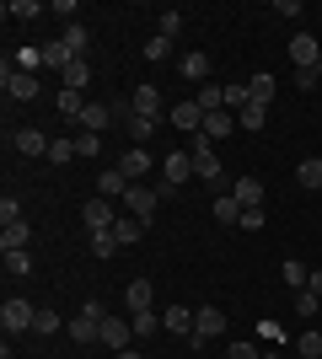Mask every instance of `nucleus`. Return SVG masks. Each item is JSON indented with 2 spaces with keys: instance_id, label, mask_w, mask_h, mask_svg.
I'll return each instance as SVG.
<instances>
[{
  "instance_id": "f257e3e1",
  "label": "nucleus",
  "mask_w": 322,
  "mask_h": 359,
  "mask_svg": "<svg viewBox=\"0 0 322 359\" xmlns=\"http://www.w3.org/2000/svg\"><path fill=\"white\" fill-rule=\"evenodd\" d=\"M32 322H38V306L22 295H11L6 306H0V327H6V338H16V332H32Z\"/></svg>"
},
{
  "instance_id": "f03ea898",
  "label": "nucleus",
  "mask_w": 322,
  "mask_h": 359,
  "mask_svg": "<svg viewBox=\"0 0 322 359\" xmlns=\"http://www.w3.org/2000/svg\"><path fill=\"white\" fill-rule=\"evenodd\" d=\"M102 306H81V311L76 316H70V327H65V332H70V338H76V344H102Z\"/></svg>"
},
{
  "instance_id": "7ed1b4c3",
  "label": "nucleus",
  "mask_w": 322,
  "mask_h": 359,
  "mask_svg": "<svg viewBox=\"0 0 322 359\" xmlns=\"http://www.w3.org/2000/svg\"><path fill=\"white\" fill-rule=\"evenodd\" d=\"M123 210L135 215L140 225H151V220H156V210H161V188H145V182H135V188L123 194Z\"/></svg>"
},
{
  "instance_id": "20e7f679",
  "label": "nucleus",
  "mask_w": 322,
  "mask_h": 359,
  "mask_svg": "<svg viewBox=\"0 0 322 359\" xmlns=\"http://www.w3.org/2000/svg\"><path fill=\"white\" fill-rule=\"evenodd\" d=\"M0 86H6V97H11V102H32V97H38V75L16 70V65L6 60V65H0Z\"/></svg>"
},
{
  "instance_id": "39448f33",
  "label": "nucleus",
  "mask_w": 322,
  "mask_h": 359,
  "mask_svg": "<svg viewBox=\"0 0 322 359\" xmlns=\"http://www.w3.org/2000/svg\"><path fill=\"white\" fill-rule=\"evenodd\" d=\"M220 332H226V311H220V306H199V311H194V338H188V344L204 348L210 338H220Z\"/></svg>"
},
{
  "instance_id": "423d86ee",
  "label": "nucleus",
  "mask_w": 322,
  "mask_h": 359,
  "mask_svg": "<svg viewBox=\"0 0 322 359\" xmlns=\"http://www.w3.org/2000/svg\"><path fill=\"white\" fill-rule=\"evenodd\" d=\"M188 156H194V177H220V156H215V145L204 135H194V150H188Z\"/></svg>"
},
{
  "instance_id": "0eeeda50",
  "label": "nucleus",
  "mask_w": 322,
  "mask_h": 359,
  "mask_svg": "<svg viewBox=\"0 0 322 359\" xmlns=\"http://www.w3.org/2000/svg\"><path fill=\"white\" fill-rule=\"evenodd\" d=\"M129 338H135V322H129V316H102V344L113 348V354H123Z\"/></svg>"
},
{
  "instance_id": "6e6552de",
  "label": "nucleus",
  "mask_w": 322,
  "mask_h": 359,
  "mask_svg": "<svg viewBox=\"0 0 322 359\" xmlns=\"http://www.w3.org/2000/svg\"><path fill=\"white\" fill-rule=\"evenodd\" d=\"M290 60H295V70H317L322 43L311 38V32H295V38H290Z\"/></svg>"
},
{
  "instance_id": "1a4fd4ad",
  "label": "nucleus",
  "mask_w": 322,
  "mask_h": 359,
  "mask_svg": "<svg viewBox=\"0 0 322 359\" xmlns=\"http://www.w3.org/2000/svg\"><path fill=\"white\" fill-rule=\"evenodd\" d=\"M119 172L129 182H145V177H151V150H145V145H129V150H123V161H119Z\"/></svg>"
},
{
  "instance_id": "9d476101",
  "label": "nucleus",
  "mask_w": 322,
  "mask_h": 359,
  "mask_svg": "<svg viewBox=\"0 0 322 359\" xmlns=\"http://www.w3.org/2000/svg\"><path fill=\"white\" fill-rule=\"evenodd\" d=\"M119 225V215H113V198H86V231H113Z\"/></svg>"
},
{
  "instance_id": "9b49d317",
  "label": "nucleus",
  "mask_w": 322,
  "mask_h": 359,
  "mask_svg": "<svg viewBox=\"0 0 322 359\" xmlns=\"http://www.w3.org/2000/svg\"><path fill=\"white\" fill-rule=\"evenodd\" d=\"M48 145H54V140H48L43 129H16V135H11L16 156H48Z\"/></svg>"
},
{
  "instance_id": "f8f14e48",
  "label": "nucleus",
  "mask_w": 322,
  "mask_h": 359,
  "mask_svg": "<svg viewBox=\"0 0 322 359\" xmlns=\"http://www.w3.org/2000/svg\"><path fill=\"white\" fill-rule=\"evenodd\" d=\"M167 118L177 123L183 135H199V129H204V107H199V102H177V107L167 113Z\"/></svg>"
},
{
  "instance_id": "ddd939ff",
  "label": "nucleus",
  "mask_w": 322,
  "mask_h": 359,
  "mask_svg": "<svg viewBox=\"0 0 322 359\" xmlns=\"http://www.w3.org/2000/svg\"><path fill=\"white\" fill-rule=\"evenodd\" d=\"M231 198H236L242 210H263V182L258 177H236L231 182Z\"/></svg>"
},
{
  "instance_id": "4468645a",
  "label": "nucleus",
  "mask_w": 322,
  "mask_h": 359,
  "mask_svg": "<svg viewBox=\"0 0 322 359\" xmlns=\"http://www.w3.org/2000/svg\"><path fill=\"white\" fill-rule=\"evenodd\" d=\"M27 241H32V225L27 220L0 225V252H27Z\"/></svg>"
},
{
  "instance_id": "2eb2a0df",
  "label": "nucleus",
  "mask_w": 322,
  "mask_h": 359,
  "mask_svg": "<svg viewBox=\"0 0 322 359\" xmlns=\"http://www.w3.org/2000/svg\"><path fill=\"white\" fill-rule=\"evenodd\" d=\"M129 188H135V182L123 177L119 166H107L102 177H97V198H123V194H129Z\"/></svg>"
},
{
  "instance_id": "dca6fc26",
  "label": "nucleus",
  "mask_w": 322,
  "mask_h": 359,
  "mask_svg": "<svg viewBox=\"0 0 322 359\" xmlns=\"http://www.w3.org/2000/svg\"><path fill=\"white\" fill-rule=\"evenodd\" d=\"M161 327L177 332V338H194V311H188V306H167V311H161Z\"/></svg>"
},
{
  "instance_id": "f3484780",
  "label": "nucleus",
  "mask_w": 322,
  "mask_h": 359,
  "mask_svg": "<svg viewBox=\"0 0 322 359\" xmlns=\"http://www.w3.org/2000/svg\"><path fill=\"white\" fill-rule=\"evenodd\" d=\"M38 48H43V65H48V70H60V75L76 65V54L65 48V38H48V43H38Z\"/></svg>"
},
{
  "instance_id": "a211bd4d",
  "label": "nucleus",
  "mask_w": 322,
  "mask_h": 359,
  "mask_svg": "<svg viewBox=\"0 0 322 359\" xmlns=\"http://www.w3.org/2000/svg\"><path fill=\"white\" fill-rule=\"evenodd\" d=\"M279 279H285V285H290L295 295H301V290L311 285V269L301 263V257H285V263H279Z\"/></svg>"
},
{
  "instance_id": "6ab92c4d",
  "label": "nucleus",
  "mask_w": 322,
  "mask_h": 359,
  "mask_svg": "<svg viewBox=\"0 0 322 359\" xmlns=\"http://www.w3.org/2000/svg\"><path fill=\"white\" fill-rule=\"evenodd\" d=\"M129 107H135V113H145V118H161V91H156L151 81H145V86H140L135 97H129Z\"/></svg>"
},
{
  "instance_id": "aec40b11",
  "label": "nucleus",
  "mask_w": 322,
  "mask_h": 359,
  "mask_svg": "<svg viewBox=\"0 0 322 359\" xmlns=\"http://www.w3.org/2000/svg\"><path fill=\"white\" fill-rule=\"evenodd\" d=\"M231 129H236V118H231L226 107H220V113H204V129H199V135H204V140L215 145V140H226Z\"/></svg>"
},
{
  "instance_id": "412c9836",
  "label": "nucleus",
  "mask_w": 322,
  "mask_h": 359,
  "mask_svg": "<svg viewBox=\"0 0 322 359\" xmlns=\"http://www.w3.org/2000/svg\"><path fill=\"white\" fill-rule=\"evenodd\" d=\"M60 38H65V48H70V54H76V60H86V54H92V32L81 27V22H70V27H65Z\"/></svg>"
},
{
  "instance_id": "4be33fe9",
  "label": "nucleus",
  "mask_w": 322,
  "mask_h": 359,
  "mask_svg": "<svg viewBox=\"0 0 322 359\" xmlns=\"http://www.w3.org/2000/svg\"><path fill=\"white\" fill-rule=\"evenodd\" d=\"M177 70H183V81H210V54H183V60H177Z\"/></svg>"
},
{
  "instance_id": "5701e85b",
  "label": "nucleus",
  "mask_w": 322,
  "mask_h": 359,
  "mask_svg": "<svg viewBox=\"0 0 322 359\" xmlns=\"http://www.w3.org/2000/svg\"><path fill=\"white\" fill-rule=\"evenodd\" d=\"M123 300H129V311H151V300H156L151 279H135V285L123 290Z\"/></svg>"
},
{
  "instance_id": "b1692460",
  "label": "nucleus",
  "mask_w": 322,
  "mask_h": 359,
  "mask_svg": "<svg viewBox=\"0 0 322 359\" xmlns=\"http://www.w3.org/2000/svg\"><path fill=\"white\" fill-rule=\"evenodd\" d=\"M11 65H16V70H27V75L48 70V65H43V48H32V43H22V48H16V54H11Z\"/></svg>"
},
{
  "instance_id": "393cba45",
  "label": "nucleus",
  "mask_w": 322,
  "mask_h": 359,
  "mask_svg": "<svg viewBox=\"0 0 322 359\" xmlns=\"http://www.w3.org/2000/svg\"><path fill=\"white\" fill-rule=\"evenodd\" d=\"M263 123H269V102H247L242 113H236V129H253V135H258Z\"/></svg>"
},
{
  "instance_id": "a878e982",
  "label": "nucleus",
  "mask_w": 322,
  "mask_h": 359,
  "mask_svg": "<svg viewBox=\"0 0 322 359\" xmlns=\"http://www.w3.org/2000/svg\"><path fill=\"white\" fill-rule=\"evenodd\" d=\"M194 102H199L204 113H220V107H226V86H220V81H204V86H199V97H194Z\"/></svg>"
},
{
  "instance_id": "bb28decb",
  "label": "nucleus",
  "mask_w": 322,
  "mask_h": 359,
  "mask_svg": "<svg viewBox=\"0 0 322 359\" xmlns=\"http://www.w3.org/2000/svg\"><path fill=\"white\" fill-rule=\"evenodd\" d=\"M81 123H86L92 135H102L107 123H113V107H107V102H86V113H81Z\"/></svg>"
},
{
  "instance_id": "cd10ccee",
  "label": "nucleus",
  "mask_w": 322,
  "mask_h": 359,
  "mask_svg": "<svg viewBox=\"0 0 322 359\" xmlns=\"http://www.w3.org/2000/svg\"><path fill=\"white\" fill-rule=\"evenodd\" d=\"M113 236H119V247H135V241L145 236V225H140L135 215H119V225H113Z\"/></svg>"
},
{
  "instance_id": "c85d7f7f",
  "label": "nucleus",
  "mask_w": 322,
  "mask_h": 359,
  "mask_svg": "<svg viewBox=\"0 0 322 359\" xmlns=\"http://www.w3.org/2000/svg\"><path fill=\"white\" fill-rule=\"evenodd\" d=\"M129 322H135V338H151V332H161V311H129Z\"/></svg>"
},
{
  "instance_id": "c756f323",
  "label": "nucleus",
  "mask_w": 322,
  "mask_h": 359,
  "mask_svg": "<svg viewBox=\"0 0 322 359\" xmlns=\"http://www.w3.org/2000/svg\"><path fill=\"white\" fill-rule=\"evenodd\" d=\"M54 102H60L65 118H81V113H86V97H81V91H70V86H60V97H54Z\"/></svg>"
},
{
  "instance_id": "7c9ffc66",
  "label": "nucleus",
  "mask_w": 322,
  "mask_h": 359,
  "mask_svg": "<svg viewBox=\"0 0 322 359\" xmlns=\"http://www.w3.org/2000/svg\"><path fill=\"white\" fill-rule=\"evenodd\" d=\"M215 220H220V225H242V204H236L231 194H220V198H215Z\"/></svg>"
},
{
  "instance_id": "2f4dec72",
  "label": "nucleus",
  "mask_w": 322,
  "mask_h": 359,
  "mask_svg": "<svg viewBox=\"0 0 322 359\" xmlns=\"http://www.w3.org/2000/svg\"><path fill=\"white\" fill-rule=\"evenodd\" d=\"M247 91H253V102H274V75H247Z\"/></svg>"
},
{
  "instance_id": "473e14b6",
  "label": "nucleus",
  "mask_w": 322,
  "mask_h": 359,
  "mask_svg": "<svg viewBox=\"0 0 322 359\" xmlns=\"http://www.w3.org/2000/svg\"><path fill=\"white\" fill-rule=\"evenodd\" d=\"M60 327H70V322H65L60 311H38V322H32V332H38V338H54Z\"/></svg>"
},
{
  "instance_id": "72a5a7b5",
  "label": "nucleus",
  "mask_w": 322,
  "mask_h": 359,
  "mask_svg": "<svg viewBox=\"0 0 322 359\" xmlns=\"http://www.w3.org/2000/svg\"><path fill=\"white\" fill-rule=\"evenodd\" d=\"M86 81H92V60H76L70 70H65V86L70 91H86Z\"/></svg>"
},
{
  "instance_id": "f704fd0d",
  "label": "nucleus",
  "mask_w": 322,
  "mask_h": 359,
  "mask_svg": "<svg viewBox=\"0 0 322 359\" xmlns=\"http://www.w3.org/2000/svg\"><path fill=\"white\" fill-rule=\"evenodd\" d=\"M38 11H43L38 0H6V16H11V22H32Z\"/></svg>"
},
{
  "instance_id": "c9c22d12",
  "label": "nucleus",
  "mask_w": 322,
  "mask_h": 359,
  "mask_svg": "<svg viewBox=\"0 0 322 359\" xmlns=\"http://www.w3.org/2000/svg\"><path fill=\"white\" fill-rule=\"evenodd\" d=\"M156 32L177 43V32H183V11H161V16H156Z\"/></svg>"
},
{
  "instance_id": "e433bc0d",
  "label": "nucleus",
  "mask_w": 322,
  "mask_h": 359,
  "mask_svg": "<svg viewBox=\"0 0 322 359\" xmlns=\"http://www.w3.org/2000/svg\"><path fill=\"white\" fill-rule=\"evenodd\" d=\"M247 102H253V91H247V81H231V86H226V113H231V107L242 113Z\"/></svg>"
},
{
  "instance_id": "4c0bfd02",
  "label": "nucleus",
  "mask_w": 322,
  "mask_h": 359,
  "mask_svg": "<svg viewBox=\"0 0 322 359\" xmlns=\"http://www.w3.org/2000/svg\"><path fill=\"white\" fill-rule=\"evenodd\" d=\"M295 177H301V188H322V161H317V156L301 161V166H295Z\"/></svg>"
},
{
  "instance_id": "58836bf2",
  "label": "nucleus",
  "mask_w": 322,
  "mask_h": 359,
  "mask_svg": "<svg viewBox=\"0 0 322 359\" xmlns=\"http://www.w3.org/2000/svg\"><path fill=\"white\" fill-rule=\"evenodd\" d=\"M156 123H161V118H145V113H135V118H129V135H135V145H145V140L156 135Z\"/></svg>"
},
{
  "instance_id": "ea45409f",
  "label": "nucleus",
  "mask_w": 322,
  "mask_h": 359,
  "mask_svg": "<svg viewBox=\"0 0 322 359\" xmlns=\"http://www.w3.org/2000/svg\"><path fill=\"white\" fill-rule=\"evenodd\" d=\"M295 348H301V359H322V332L317 327L301 332V344H295Z\"/></svg>"
},
{
  "instance_id": "a19ab883",
  "label": "nucleus",
  "mask_w": 322,
  "mask_h": 359,
  "mask_svg": "<svg viewBox=\"0 0 322 359\" xmlns=\"http://www.w3.org/2000/svg\"><path fill=\"white\" fill-rule=\"evenodd\" d=\"M48 161H54V166L76 161V140H54V145H48Z\"/></svg>"
},
{
  "instance_id": "79ce46f5",
  "label": "nucleus",
  "mask_w": 322,
  "mask_h": 359,
  "mask_svg": "<svg viewBox=\"0 0 322 359\" xmlns=\"http://www.w3.org/2000/svg\"><path fill=\"white\" fill-rule=\"evenodd\" d=\"M16 220H22V198L6 194V198H0V225H16Z\"/></svg>"
},
{
  "instance_id": "37998d69",
  "label": "nucleus",
  "mask_w": 322,
  "mask_h": 359,
  "mask_svg": "<svg viewBox=\"0 0 322 359\" xmlns=\"http://www.w3.org/2000/svg\"><path fill=\"white\" fill-rule=\"evenodd\" d=\"M92 252L97 257H113V252H119V236H113V231H97V236H92Z\"/></svg>"
},
{
  "instance_id": "c03bdc74",
  "label": "nucleus",
  "mask_w": 322,
  "mask_h": 359,
  "mask_svg": "<svg viewBox=\"0 0 322 359\" xmlns=\"http://www.w3.org/2000/svg\"><path fill=\"white\" fill-rule=\"evenodd\" d=\"M97 150H102V135H92V129L76 135V156H92V161H97Z\"/></svg>"
},
{
  "instance_id": "a18cd8bd",
  "label": "nucleus",
  "mask_w": 322,
  "mask_h": 359,
  "mask_svg": "<svg viewBox=\"0 0 322 359\" xmlns=\"http://www.w3.org/2000/svg\"><path fill=\"white\" fill-rule=\"evenodd\" d=\"M145 60H172V38H161V32H156L151 43H145Z\"/></svg>"
},
{
  "instance_id": "49530a36",
  "label": "nucleus",
  "mask_w": 322,
  "mask_h": 359,
  "mask_svg": "<svg viewBox=\"0 0 322 359\" xmlns=\"http://www.w3.org/2000/svg\"><path fill=\"white\" fill-rule=\"evenodd\" d=\"M6 273H32V252H6Z\"/></svg>"
},
{
  "instance_id": "de8ad7c7",
  "label": "nucleus",
  "mask_w": 322,
  "mask_h": 359,
  "mask_svg": "<svg viewBox=\"0 0 322 359\" xmlns=\"http://www.w3.org/2000/svg\"><path fill=\"white\" fill-rule=\"evenodd\" d=\"M317 306H322V300L311 295V290H301V295H295V311H301V316H317Z\"/></svg>"
},
{
  "instance_id": "09e8293b",
  "label": "nucleus",
  "mask_w": 322,
  "mask_h": 359,
  "mask_svg": "<svg viewBox=\"0 0 322 359\" xmlns=\"http://www.w3.org/2000/svg\"><path fill=\"white\" fill-rule=\"evenodd\" d=\"M226 359H263V354H258L253 344H231V348H226Z\"/></svg>"
},
{
  "instance_id": "8fccbe9b",
  "label": "nucleus",
  "mask_w": 322,
  "mask_h": 359,
  "mask_svg": "<svg viewBox=\"0 0 322 359\" xmlns=\"http://www.w3.org/2000/svg\"><path fill=\"white\" fill-rule=\"evenodd\" d=\"M274 16H301V0H274Z\"/></svg>"
},
{
  "instance_id": "3c124183",
  "label": "nucleus",
  "mask_w": 322,
  "mask_h": 359,
  "mask_svg": "<svg viewBox=\"0 0 322 359\" xmlns=\"http://www.w3.org/2000/svg\"><path fill=\"white\" fill-rule=\"evenodd\" d=\"M317 81H322L317 70H295V86H301V91H311V86H317Z\"/></svg>"
},
{
  "instance_id": "603ef678",
  "label": "nucleus",
  "mask_w": 322,
  "mask_h": 359,
  "mask_svg": "<svg viewBox=\"0 0 322 359\" xmlns=\"http://www.w3.org/2000/svg\"><path fill=\"white\" fill-rule=\"evenodd\" d=\"M263 225V210H242V231H258Z\"/></svg>"
},
{
  "instance_id": "864d4df0",
  "label": "nucleus",
  "mask_w": 322,
  "mask_h": 359,
  "mask_svg": "<svg viewBox=\"0 0 322 359\" xmlns=\"http://www.w3.org/2000/svg\"><path fill=\"white\" fill-rule=\"evenodd\" d=\"M307 290H311V295L322 300V269H311V285H307Z\"/></svg>"
},
{
  "instance_id": "5fc2aeb1",
  "label": "nucleus",
  "mask_w": 322,
  "mask_h": 359,
  "mask_svg": "<svg viewBox=\"0 0 322 359\" xmlns=\"http://www.w3.org/2000/svg\"><path fill=\"white\" fill-rule=\"evenodd\" d=\"M119 359H140V354H135V348H123V354H119Z\"/></svg>"
},
{
  "instance_id": "6e6d98bb",
  "label": "nucleus",
  "mask_w": 322,
  "mask_h": 359,
  "mask_svg": "<svg viewBox=\"0 0 322 359\" xmlns=\"http://www.w3.org/2000/svg\"><path fill=\"white\" fill-rule=\"evenodd\" d=\"M317 75H322V60H317Z\"/></svg>"
}]
</instances>
